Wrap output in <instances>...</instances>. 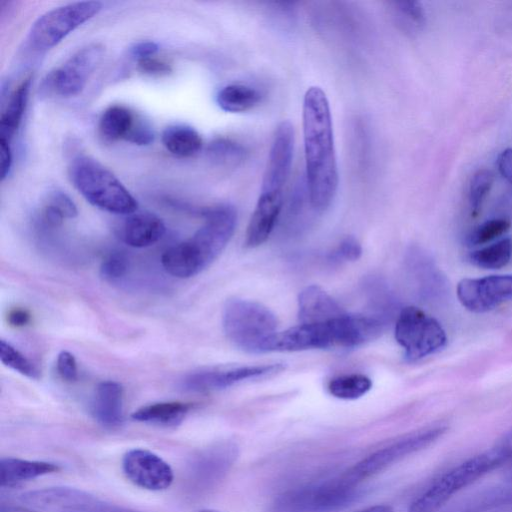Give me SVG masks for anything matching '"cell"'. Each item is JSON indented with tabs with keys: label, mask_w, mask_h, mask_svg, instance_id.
Segmentation results:
<instances>
[{
	"label": "cell",
	"mask_w": 512,
	"mask_h": 512,
	"mask_svg": "<svg viewBox=\"0 0 512 512\" xmlns=\"http://www.w3.org/2000/svg\"><path fill=\"white\" fill-rule=\"evenodd\" d=\"M302 127L307 196L311 208L322 212L336 195L339 175L330 105L318 86L304 94Z\"/></svg>",
	"instance_id": "1"
},
{
	"label": "cell",
	"mask_w": 512,
	"mask_h": 512,
	"mask_svg": "<svg viewBox=\"0 0 512 512\" xmlns=\"http://www.w3.org/2000/svg\"><path fill=\"white\" fill-rule=\"evenodd\" d=\"M203 225L186 241L167 249L161 258L165 271L177 278H190L209 266L230 241L237 222L231 205L220 204L202 212Z\"/></svg>",
	"instance_id": "2"
},
{
	"label": "cell",
	"mask_w": 512,
	"mask_h": 512,
	"mask_svg": "<svg viewBox=\"0 0 512 512\" xmlns=\"http://www.w3.org/2000/svg\"><path fill=\"white\" fill-rule=\"evenodd\" d=\"M372 333V326L365 316L344 313L326 322L301 323L277 331L262 344L260 353L354 348L370 342Z\"/></svg>",
	"instance_id": "3"
},
{
	"label": "cell",
	"mask_w": 512,
	"mask_h": 512,
	"mask_svg": "<svg viewBox=\"0 0 512 512\" xmlns=\"http://www.w3.org/2000/svg\"><path fill=\"white\" fill-rule=\"evenodd\" d=\"M68 176L75 189L93 206L104 211L130 215L138 203L121 181L98 160L80 155L69 164Z\"/></svg>",
	"instance_id": "4"
},
{
	"label": "cell",
	"mask_w": 512,
	"mask_h": 512,
	"mask_svg": "<svg viewBox=\"0 0 512 512\" xmlns=\"http://www.w3.org/2000/svg\"><path fill=\"white\" fill-rule=\"evenodd\" d=\"M510 461L512 450L499 441L440 476L410 504L408 512H436L454 494Z\"/></svg>",
	"instance_id": "5"
},
{
	"label": "cell",
	"mask_w": 512,
	"mask_h": 512,
	"mask_svg": "<svg viewBox=\"0 0 512 512\" xmlns=\"http://www.w3.org/2000/svg\"><path fill=\"white\" fill-rule=\"evenodd\" d=\"M277 324L274 313L256 301L233 298L223 308L224 333L245 352L260 353L262 344L277 332Z\"/></svg>",
	"instance_id": "6"
},
{
	"label": "cell",
	"mask_w": 512,
	"mask_h": 512,
	"mask_svg": "<svg viewBox=\"0 0 512 512\" xmlns=\"http://www.w3.org/2000/svg\"><path fill=\"white\" fill-rule=\"evenodd\" d=\"M102 9L98 1H78L55 7L42 14L31 26L29 47L37 52L49 50Z\"/></svg>",
	"instance_id": "7"
},
{
	"label": "cell",
	"mask_w": 512,
	"mask_h": 512,
	"mask_svg": "<svg viewBox=\"0 0 512 512\" xmlns=\"http://www.w3.org/2000/svg\"><path fill=\"white\" fill-rule=\"evenodd\" d=\"M395 338L408 361H418L440 351L447 341L440 323L414 306L404 307L399 311Z\"/></svg>",
	"instance_id": "8"
},
{
	"label": "cell",
	"mask_w": 512,
	"mask_h": 512,
	"mask_svg": "<svg viewBox=\"0 0 512 512\" xmlns=\"http://www.w3.org/2000/svg\"><path fill=\"white\" fill-rule=\"evenodd\" d=\"M447 430V423L439 422L407 434L359 461L343 477L357 485L360 481L387 469L408 455L430 446Z\"/></svg>",
	"instance_id": "9"
},
{
	"label": "cell",
	"mask_w": 512,
	"mask_h": 512,
	"mask_svg": "<svg viewBox=\"0 0 512 512\" xmlns=\"http://www.w3.org/2000/svg\"><path fill=\"white\" fill-rule=\"evenodd\" d=\"M103 56L101 44H89L79 49L65 63L46 74L39 86V94L43 98L80 94Z\"/></svg>",
	"instance_id": "10"
},
{
	"label": "cell",
	"mask_w": 512,
	"mask_h": 512,
	"mask_svg": "<svg viewBox=\"0 0 512 512\" xmlns=\"http://www.w3.org/2000/svg\"><path fill=\"white\" fill-rule=\"evenodd\" d=\"M17 500L27 508L46 512H142L64 486L28 491L19 495Z\"/></svg>",
	"instance_id": "11"
},
{
	"label": "cell",
	"mask_w": 512,
	"mask_h": 512,
	"mask_svg": "<svg viewBox=\"0 0 512 512\" xmlns=\"http://www.w3.org/2000/svg\"><path fill=\"white\" fill-rule=\"evenodd\" d=\"M358 495L357 485L344 477L339 480L289 492L277 499V512H327L342 508Z\"/></svg>",
	"instance_id": "12"
},
{
	"label": "cell",
	"mask_w": 512,
	"mask_h": 512,
	"mask_svg": "<svg viewBox=\"0 0 512 512\" xmlns=\"http://www.w3.org/2000/svg\"><path fill=\"white\" fill-rule=\"evenodd\" d=\"M460 303L474 313H485L512 300V275L465 278L457 285Z\"/></svg>",
	"instance_id": "13"
},
{
	"label": "cell",
	"mask_w": 512,
	"mask_h": 512,
	"mask_svg": "<svg viewBox=\"0 0 512 512\" xmlns=\"http://www.w3.org/2000/svg\"><path fill=\"white\" fill-rule=\"evenodd\" d=\"M282 364L214 367L190 373L182 380V388L191 392H206L231 387L246 380L273 375Z\"/></svg>",
	"instance_id": "14"
},
{
	"label": "cell",
	"mask_w": 512,
	"mask_h": 512,
	"mask_svg": "<svg viewBox=\"0 0 512 512\" xmlns=\"http://www.w3.org/2000/svg\"><path fill=\"white\" fill-rule=\"evenodd\" d=\"M122 470L130 482L149 491L166 490L174 480L171 466L156 453L142 448L124 454Z\"/></svg>",
	"instance_id": "15"
},
{
	"label": "cell",
	"mask_w": 512,
	"mask_h": 512,
	"mask_svg": "<svg viewBox=\"0 0 512 512\" xmlns=\"http://www.w3.org/2000/svg\"><path fill=\"white\" fill-rule=\"evenodd\" d=\"M406 265L416 293L423 302L436 304L447 299L449 282L426 251L418 247L410 248Z\"/></svg>",
	"instance_id": "16"
},
{
	"label": "cell",
	"mask_w": 512,
	"mask_h": 512,
	"mask_svg": "<svg viewBox=\"0 0 512 512\" xmlns=\"http://www.w3.org/2000/svg\"><path fill=\"white\" fill-rule=\"evenodd\" d=\"M294 149V129L289 121L276 128L263 175L261 193L283 194L288 180Z\"/></svg>",
	"instance_id": "17"
},
{
	"label": "cell",
	"mask_w": 512,
	"mask_h": 512,
	"mask_svg": "<svg viewBox=\"0 0 512 512\" xmlns=\"http://www.w3.org/2000/svg\"><path fill=\"white\" fill-rule=\"evenodd\" d=\"M236 457L237 447L229 442L204 448L189 463V482L199 489L213 485L229 470Z\"/></svg>",
	"instance_id": "18"
},
{
	"label": "cell",
	"mask_w": 512,
	"mask_h": 512,
	"mask_svg": "<svg viewBox=\"0 0 512 512\" xmlns=\"http://www.w3.org/2000/svg\"><path fill=\"white\" fill-rule=\"evenodd\" d=\"M283 194L260 193L246 230L245 244L254 248L263 244L281 213Z\"/></svg>",
	"instance_id": "19"
},
{
	"label": "cell",
	"mask_w": 512,
	"mask_h": 512,
	"mask_svg": "<svg viewBox=\"0 0 512 512\" xmlns=\"http://www.w3.org/2000/svg\"><path fill=\"white\" fill-rule=\"evenodd\" d=\"M165 231V224L157 215L134 212L124 219L120 227V237L130 247L144 248L157 243Z\"/></svg>",
	"instance_id": "20"
},
{
	"label": "cell",
	"mask_w": 512,
	"mask_h": 512,
	"mask_svg": "<svg viewBox=\"0 0 512 512\" xmlns=\"http://www.w3.org/2000/svg\"><path fill=\"white\" fill-rule=\"evenodd\" d=\"M346 313L323 289L311 285L298 296V318L302 324L326 322Z\"/></svg>",
	"instance_id": "21"
},
{
	"label": "cell",
	"mask_w": 512,
	"mask_h": 512,
	"mask_svg": "<svg viewBox=\"0 0 512 512\" xmlns=\"http://www.w3.org/2000/svg\"><path fill=\"white\" fill-rule=\"evenodd\" d=\"M94 419L104 427L115 428L123 422V387L115 381H103L91 401Z\"/></svg>",
	"instance_id": "22"
},
{
	"label": "cell",
	"mask_w": 512,
	"mask_h": 512,
	"mask_svg": "<svg viewBox=\"0 0 512 512\" xmlns=\"http://www.w3.org/2000/svg\"><path fill=\"white\" fill-rule=\"evenodd\" d=\"M59 470L60 467L51 462L2 457L0 460V485L2 488L12 487Z\"/></svg>",
	"instance_id": "23"
},
{
	"label": "cell",
	"mask_w": 512,
	"mask_h": 512,
	"mask_svg": "<svg viewBox=\"0 0 512 512\" xmlns=\"http://www.w3.org/2000/svg\"><path fill=\"white\" fill-rule=\"evenodd\" d=\"M191 407V404L180 401L158 402L140 407L131 418L137 422L171 427L180 424Z\"/></svg>",
	"instance_id": "24"
},
{
	"label": "cell",
	"mask_w": 512,
	"mask_h": 512,
	"mask_svg": "<svg viewBox=\"0 0 512 512\" xmlns=\"http://www.w3.org/2000/svg\"><path fill=\"white\" fill-rule=\"evenodd\" d=\"M30 86L31 77L28 76L10 94L0 117V139L12 142L26 110Z\"/></svg>",
	"instance_id": "25"
},
{
	"label": "cell",
	"mask_w": 512,
	"mask_h": 512,
	"mask_svg": "<svg viewBox=\"0 0 512 512\" xmlns=\"http://www.w3.org/2000/svg\"><path fill=\"white\" fill-rule=\"evenodd\" d=\"M161 139L167 151L181 158L197 154L203 146L198 131L184 124L167 126L162 132Z\"/></svg>",
	"instance_id": "26"
},
{
	"label": "cell",
	"mask_w": 512,
	"mask_h": 512,
	"mask_svg": "<svg viewBox=\"0 0 512 512\" xmlns=\"http://www.w3.org/2000/svg\"><path fill=\"white\" fill-rule=\"evenodd\" d=\"M138 116L123 105L109 106L99 120V131L109 141L126 140Z\"/></svg>",
	"instance_id": "27"
},
{
	"label": "cell",
	"mask_w": 512,
	"mask_h": 512,
	"mask_svg": "<svg viewBox=\"0 0 512 512\" xmlns=\"http://www.w3.org/2000/svg\"><path fill=\"white\" fill-rule=\"evenodd\" d=\"M260 99L258 90L245 84H228L216 94L219 108L229 113L246 112L255 107Z\"/></svg>",
	"instance_id": "28"
},
{
	"label": "cell",
	"mask_w": 512,
	"mask_h": 512,
	"mask_svg": "<svg viewBox=\"0 0 512 512\" xmlns=\"http://www.w3.org/2000/svg\"><path fill=\"white\" fill-rule=\"evenodd\" d=\"M512 257V239L503 238L467 255V260L474 266L484 269H499L508 264Z\"/></svg>",
	"instance_id": "29"
},
{
	"label": "cell",
	"mask_w": 512,
	"mask_h": 512,
	"mask_svg": "<svg viewBox=\"0 0 512 512\" xmlns=\"http://www.w3.org/2000/svg\"><path fill=\"white\" fill-rule=\"evenodd\" d=\"M372 387V381L363 374H349L333 378L328 391L336 398L354 400L365 395Z\"/></svg>",
	"instance_id": "30"
},
{
	"label": "cell",
	"mask_w": 512,
	"mask_h": 512,
	"mask_svg": "<svg viewBox=\"0 0 512 512\" xmlns=\"http://www.w3.org/2000/svg\"><path fill=\"white\" fill-rule=\"evenodd\" d=\"M209 159L219 166H235L245 159V148L229 138H216L207 147Z\"/></svg>",
	"instance_id": "31"
},
{
	"label": "cell",
	"mask_w": 512,
	"mask_h": 512,
	"mask_svg": "<svg viewBox=\"0 0 512 512\" xmlns=\"http://www.w3.org/2000/svg\"><path fill=\"white\" fill-rule=\"evenodd\" d=\"M493 182L494 174L488 169H480L473 174L468 188V200L472 216L476 217L479 214Z\"/></svg>",
	"instance_id": "32"
},
{
	"label": "cell",
	"mask_w": 512,
	"mask_h": 512,
	"mask_svg": "<svg viewBox=\"0 0 512 512\" xmlns=\"http://www.w3.org/2000/svg\"><path fill=\"white\" fill-rule=\"evenodd\" d=\"M510 226L511 222L507 218L487 220L471 230L465 242L469 246L485 244L505 234Z\"/></svg>",
	"instance_id": "33"
},
{
	"label": "cell",
	"mask_w": 512,
	"mask_h": 512,
	"mask_svg": "<svg viewBox=\"0 0 512 512\" xmlns=\"http://www.w3.org/2000/svg\"><path fill=\"white\" fill-rule=\"evenodd\" d=\"M0 359L4 365L30 379H39L40 377L36 366L5 340L0 341Z\"/></svg>",
	"instance_id": "34"
},
{
	"label": "cell",
	"mask_w": 512,
	"mask_h": 512,
	"mask_svg": "<svg viewBox=\"0 0 512 512\" xmlns=\"http://www.w3.org/2000/svg\"><path fill=\"white\" fill-rule=\"evenodd\" d=\"M129 268V258L123 251L114 250L108 253L100 266L101 276L110 282H115L124 277Z\"/></svg>",
	"instance_id": "35"
},
{
	"label": "cell",
	"mask_w": 512,
	"mask_h": 512,
	"mask_svg": "<svg viewBox=\"0 0 512 512\" xmlns=\"http://www.w3.org/2000/svg\"><path fill=\"white\" fill-rule=\"evenodd\" d=\"M393 8L402 21L413 27H421L425 23V13L418 2H394Z\"/></svg>",
	"instance_id": "36"
},
{
	"label": "cell",
	"mask_w": 512,
	"mask_h": 512,
	"mask_svg": "<svg viewBox=\"0 0 512 512\" xmlns=\"http://www.w3.org/2000/svg\"><path fill=\"white\" fill-rule=\"evenodd\" d=\"M361 253L360 243L354 237L349 236L339 243L328 258L333 262L355 261L360 258Z\"/></svg>",
	"instance_id": "37"
},
{
	"label": "cell",
	"mask_w": 512,
	"mask_h": 512,
	"mask_svg": "<svg viewBox=\"0 0 512 512\" xmlns=\"http://www.w3.org/2000/svg\"><path fill=\"white\" fill-rule=\"evenodd\" d=\"M46 201L56 207L65 219H72L78 215L74 201L63 191L55 190L51 192Z\"/></svg>",
	"instance_id": "38"
},
{
	"label": "cell",
	"mask_w": 512,
	"mask_h": 512,
	"mask_svg": "<svg viewBox=\"0 0 512 512\" xmlns=\"http://www.w3.org/2000/svg\"><path fill=\"white\" fill-rule=\"evenodd\" d=\"M56 368L62 379L68 382H74L78 377L77 362L72 353L61 351L57 356Z\"/></svg>",
	"instance_id": "39"
},
{
	"label": "cell",
	"mask_w": 512,
	"mask_h": 512,
	"mask_svg": "<svg viewBox=\"0 0 512 512\" xmlns=\"http://www.w3.org/2000/svg\"><path fill=\"white\" fill-rule=\"evenodd\" d=\"M154 140V132L150 124L142 117L137 118L136 123L125 141L135 145H149Z\"/></svg>",
	"instance_id": "40"
},
{
	"label": "cell",
	"mask_w": 512,
	"mask_h": 512,
	"mask_svg": "<svg viewBox=\"0 0 512 512\" xmlns=\"http://www.w3.org/2000/svg\"><path fill=\"white\" fill-rule=\"evenodd\" d=\"M137 67L140 72L152 76H164L172 72L168 62L154 56L138 60Z\"/></svg>",
	"instance_id": "41"
},
{
	"label": "cell",
	"mask_w": 512,
	"mask_h": 512,
	"mask_svg": "<svg viewBox=\"0 0 512 512\" xmlns=\"http://www.w3.org/2000/svg\"><path fill=\"white\" fill-rule=\"evenodd\" d=\"M0 159H1V180L3 181L11 171L13 162V153L11 142L0 139Z\"/></svg>",
	"instance_id": "42"
},
{
	"label": "cell",
	"mask_w": 512,
	"mask_h": 512,
	"mask_svg": "<svg viewBox=\"0 0 512 512\" xmlns=\"http://www.w3.org/2000/svg\"><path fill=\"white\" fill-rule=\"evenodd\" d=\"M159 46L153 41H141L135 43L130 48V54L138 60L153 57L158 51Z\"/></svg>",
	"instance_id": "43"
},
{
	"label": "cell",
	"mask_w": 512,
	"mask_h": 512,
	"mask_svg": "<svg viewBox=\"0 0 512 512\" xmlns=\"http://www.w3.org/2000/svg\"><path fill=\"white\" fill-rule=\"evenodd\" d=\"M497 167L501 176L512 183V148H506L498 155Z\"/></svg>",
	"instance_id": "44"
},
{
	"label": "cell",
	"mask_w": 512,
	"mask_h": 512,
	"mask_svg": "<svg viewBox=\"0 0 512 512\" xmlns=\"http://www.w3.org/2000/svg\"><path fill=\"white\" fill-rule=\"evenodd\" d=\"M7 320L13 327H24L30 322L31 315L26 309L14 308L8 313Z\"/></svg>",
	"instance_id": "45"
},
{
	"label": "cell",
	"mask_w": 512,
	"mask_h": 512,
	"mask_svg": "<svg viewBox=\"0 0 512 512\" xmlns=\"http://www.w3.org/2000/svg\"><path fill=\"white\" fill-rule=\"evenodd\" d=\"M358 512H394L393 508L389 505H374Z\"/></svg>",
	"instance_id": "46"
},
{
	"label": "cell",
	"mask_w": 512,
	"mask_h": 512,
	"mask_svg": "<svg viewBox=\"0 0 512 512\" xmlns=\"http://www.w3.org/2000/svg\"><path fill=\"white\" fill-rule=\"evenodd\" d=\"M501 440L508 444L510 447H512V429L509 432H507Z\"/></svg>",
	"instance_id": "47"
},
{
	"label": "cell",
	"mask_w": 512,
	"mask_h": 512,
	"mask_svg": "<svg viewBox=\"0 0 512 512\" xmlns=\"http://www.w3.org/2000/svg\"><path fill=\"white\" fill-rule=\"evenodd\" d=\"M199 512H219V511H216V510H213V509H203Z\"/></svg>",
	"instance_id": "48"
},
{
	"label": "cell",
	"mask_w": 512,
	"mask_h": 512,
	"mask_svg": "<svg viewBox=\"0 0 512 512\" xmlns=\"http://www.w3.org/2000/svg\"><path fill=\"white\" fill-rule=\"evenodd\" d=\"M509 499L512 500V494L509 495Z\"/></svg>",
	"instance_id": "49"
}]
</instances>
